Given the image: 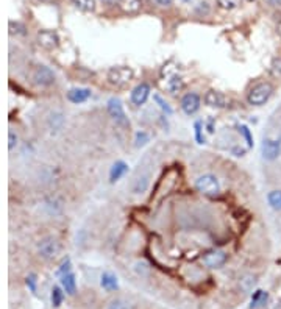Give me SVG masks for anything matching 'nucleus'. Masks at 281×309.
Here are the masks:
<instances>
[{
  "mask_svg": "<svg viewBox=\"0 0 281 309\" xmlns=\"http://www.w3.org/2000/svg\"><path fill=\"white\" fill-rule=\"evenodd\" d=\"M272 92H274L272 84H270L269 81H261V83L255 84V86L248 91L247 102H248V105H252V106H261L270 99Z\"/></svg>",
  "mask_w": 281,
  "mask_h": 309,
  "instance_id": "1",
  "label": "nucleus"
},
{
  "mask_svg": "<svg viewBox=\"0 0 281 309\" xmlns=\"http://www.w3.org/2000/svg\"><path fill=\"white\" fill-rule=\"evenodd\" d=\"M106 78H108V81H110V84H113V86L124 88L135 78V70L132 67H127V66L111 67L110 70H108Z\"/></svg>",
  "mask_w": 281,
  "mask_h": 309,
  "instance_id": "2",
  "label": "nucleus"
},
{
  "mask_svg": "<svg viewBox=\"0 0 281 309\" xmlns=\"http://www.w3.org/2000/svg\"><path fill=\"white\" fill-rule=\"evenodd\" d=\"M60 251H61V244L58 242L57 238L47 236L38 242V254L42 259H46V261L55 259L60 254Z\"/></svg>",
  "mask_w": 281,
  "mask_h": 309,
  "instance_id": "3",
  "label": "nucleus"
},
{
  "mask_svg": "<svg viewBox=\"0 0 281 309\" xmlns=\"http://www.w3.org/2000/svg\"><path fill=\"white\" fill-rule=\"evenodd\" d=\"M196 189L203 195L214 197V195H217L220 192V185H219V180L215 178L214 175L205 174V175H202L196 180Z\"/></svg>",
  "mask_w": 281,
  "mask_h": 309,
  "instance_id": "4",
  "label": "nucleus"
},
{
  "mask_svg": "<svg viewBox=\"0 0 281 309\" xmlns=\"http://www.w3.org/2000/svg\"><path fill=\"white\" fill-rule=\"evenodd\" d=\"M108 114L111 116V119L121 126H130V121L125 114V110H124V105L122 102L113 97L108 100Z\"/></svg>",
  "mask_w": 281,
  "mask_h": 309,
  "instance_id": "5",
  "label": "nucleus"
},
{
  "mask_svg": "<svg viewBox=\"0 0 281 309\" xmlns=\"http://www.w3.org/2000/svg\"><path fill=\"white\" fill-rule=\"evenodd\" d=\"M31 80H33V83L38 84V86L47 88V86H50V84L55 83V73H53V70L47 66H38L33 70Z\"/></svg>",
  "mask_w": 281,
  "mask_h": 309,
  "instance_id": "6",
  "label": "nucleus"
},
{
  "mask_svg": "<svg viewBox=\"0 0 281 309\" xmlns=\"http://www.w3.org/2000/svg\"><path fill=\"white\" fill-rule=\"evenodd\" d=\"M226 259H228V256L222 250H210L202 256V262L208 269H220L222 265H225Z\"/></svg>",
  "mask_w": 281,
  "mask_h": 309,
  "instance_id": "7",
  "label": "nucleus"
},
{
  "mask_svg": "<svg viewBox=\"0 0 281 309\" xmlns=\"http://www.w3.org/2000/svg\"><path fill=\"white\" fill-rule=\"evenodd\" d=\"M38 44L46 50H53L60 46V36L55 30H41L38 33Z\"/></svg>",
  "mask_w": 281,
  "mask_h": 309,
  "instance_id": "8",
  "label": "nucleus"
},
{
  "mask_svg": "<svg viewBox=\"0 0 281 309\" xmlns=\"http://www.w3.org/2000/svg\"><path fill=\"white\" fill-rule=\"evenodd\" d=\"M203 102L207 106H210V108H217V110H223L228 106L226 95L219 91H208L203 95Z\"/></svg>",
  "mask_w": 281,
  "mask_h": 309,
  "instance_id": "9",
  "label": "nucleus"
},
{
  "mask_svg": "<svg viewBox=\"0 0 281 309\" xmlns=\"http://www.w3.org/2000/svg\"><path fill=\"white\" fill-rule=\"evenodd\" d=\"M261 153H263V158L267 159V161H275L281 153L280 141L278 139H270V137L264 139V142L261 145Z\"/></svg>",
  "mask_w": 281,
  "mask_h": 309,
  "instance_id": "10",
  "label": "nucleus"
},
{
  "mask_svg": "<svg viewBox=\"0 0 281 309\" xmlns=\"http://www.w3.org/2000/svg\"><path fill=\"white\" fill-rule=\"evenodd\" d=\"M200 103L202 100L196 92H188L183 95V99H181V110L188 116H192L200 110Z\"/></svg>",
  "mask_w": 281,
  "mask_h": 309,
  "instance_id": "11",
  "label": "nucleus"
},
{
  "mask_svg": "<svg viewBox=\"0 0 281 309\" xmlns=\"http://www.w3.org/2000/svg\"><path fill=\"white\" fill-rule=\"evenodd\" d=\"M148 95H150V86L147 83H140L132 91V97H130V99H132L133 105L140 106V105H144L147 102Z\"/></svg>",
  "mask_w": 281,
  "mask_h": 309,
  "instance_id": "12",
  "label": "nucleus"
},
{
  "mask_svg": "<svg viewBox=\"0 0 281 309\" xmlns=\"http://www.w3.org/2000/svg\"><path fill=\"white\" fill-rule=\"evenodd\" d=\"M91 97V89L88 88H73L68 92V100L78 105V103H83Z\"/></svg>",
  "mask_w": 281,
  "mask_h": 309,
  "instance_id": "13",
  "label": "nucleus"
},
{
  "mask_svg": "<svg viewBox=\"0 0 281 309\" xmlns=\"http://www.w3.org/2000/svg\"><path fill=\"white\" fill-rule=\"evenodd\" d=\"M119 8L127 14H138L142 8V2L140 0H119Z\"/></svg>",
  "mask_w": 281,
  "mask_h": 309,
  "instance_id": "14",
  "label": "nucleus"
},
{
  "mask_svg": "<svg viewBox=\"0 0 281 309\" xmlns=\"http://www.w3.org/2000/svg\"><path fill=\"white\" fill-rule=\"evenodd\" d=\"M61 286L66 294H69V295L77 294V280H75V275L72 272L61 276Z\"/></svg>",
  "mask_w": 281,
  "mask_h": 309,
  "instance_id": "15",
  "label": "nucleus"
},
{
  "mask_svg": "<svg viewBox=\"0 0 281 309\" xmlns=\"http://www.w3.org/2000/svg\"><path fill=\"white\" fill-rule=\"evenodd\" d=\"M127 172H128V166L124 161L114 163L111 170H110V181H111V183H116V181L121 180Z\"/></svg>",
  "mask_w": 281,
  "mask_h": 309,
  "instance_id": "16",
  "label": "nucleus"
},
{
  "mask_svg": "<svg viewBox=\"0 0 281 309\" xmlns=\"http://www.w3.org/2000/svg\"><path fill=\"white\" fill-rule=\"evenodd\" d=\"M102 287L106 291H116L119 287V283H117V276L111 272H105L102 275V281H100Z\"/></svg>",
  "mask_w": 281,
  "mask_h": 309,
  "instance_id": "17",
  "label": "nucleus"
},
{
  "mask_svg": "<svg viewBox=\"0 0 281 309\" xmlns=\"http://www.w3.org/2000/svg\"><path fill=\"white\" fill-rule=\"evenodd\" d=\"M166 88L169 89V92L177 94V92H180V91L185 89V80H183L181 77H178V75H174V77L167 78Z\"/></svg>",
  "mask_w": 281,
  "mask_h": 309,
  "instance_id": "18",
  "label": "nucleus"
},
{
  "mask_svg": "<svg viewBox=\"0 0 281 309\" xmlns=\"http://www.w3.org/2000/svg\"><path fill=\"white\" fill-rule=\"evenodd\" d=\"M69 2L78 8L80 11L83 13H94L95 11V0H69Z\"/></svg>",
  "mask_w": 281,
  "mask_h": 309,
  "instance_id": "19",
  "label": "nucleus"
},
{
  "mask_svg": "<svg viewBox=\"0 0 281 309\" xmlns=\"http://www.w3.org/2000/svg\"><path fill=\"white\" fill-rule=\"evenodd\" d=\"M267 298H269V294L266 291H256L252 297V305L250 308L252 309H258V308H261L267 303Z\"/></svg>",
  "mask_w": 281,
  "mask_h": 309,
  "instance_id": "20",
  "label": "nucleus"
},
{
  "mask_svg": "<svg viewBox=\"0 0 281 309\" xmlns=\"http://www.w3.org/2000/svg\"><path fill=\"white\" fill-rule=\"evenodd\" d=\"M147 187H148V178L140 177V178H136L135 183L132 185V192L133 194H142L147 190Z\"/></svg>",
  "mask_w": 281,
  "mask_h": 309,
  "instance_id": "21",
  "label": "nucleus"
},
{
  "mask_svg": "<svg viewBox=\"0 0 281 309\" xmlns=\"http://www.w3.org/2000/svg\"><path fill=\"white\" fill-rule=\"evenodd\" d=\"M267 201L272 209L281 211V190H272V192H269Z\"/></svg>",
  "mask_w": 281,
  "mask_h": 309,
  "instance_id": "22",
  "label": "nucleus"
},
{
  "mask_svg": "<svg viewBox=\"0 0 281 309\" xmlns=\"http://www.w3.org/2000/svg\"><path fill=\"white\" fill-rule=\"evenodd\" d=\"M63 124H64V117H63L61 113H52L50 114V117H49V126L52 128V131L53 130H55V131L61 130Z\"/></svg>",
  "mask_w": 281,
  "mask_h": 309,
  "instance_id": "23",
  "label": "nucleus"
},
{
  "mask_svg": "<svg viewBox=\"0 0 281 309\" xmlns=\"http://www.w3.org/2000/svg\"><path fill=\"white\" fill-rule=\"evenodd\" d=\"M106 309H135V306L130 302L124 300V298H114V300L108 303Z\"/></svg>",
  "mask_w": 281,
  "mask_h": 309,
  "instance_id": "24",
  "label": "nucleus"
},
{
  "mask_svg": "<svg viewBox=\"0 0 281 309\" xmlns=\"http://www.w3.org/2000/svg\"><path fill=\"white\" fill-rule=\"evenodd\" d=\"M63 298H64V292L61 291L60 286H55L52 289V305L55 308H60L63 303Z\"/></svg>",
  "mask_w": 281,
  "mask_h": 309,
  "instance_id": "25",
  "label": "nucleus"
},
{
  "mask_svg": "<svg viewBox=\"0 0 281 309\" xmlns=\"http://www.w3.org/2000/svg\"><path fill=\"white\" fill-rule=\"evenodd\" d=\"M9 28V35H25V25L20 22H14V20H9L8 22Z\"/></svg>",
  "mask_w": 281,
  "mask_h": 309,
  "instance_id": "26",
  "label": "nucleus"
},
{
  "mask_svg": "<svg viewBox=\"0 0 281 309\" xmlns=\"http://www.w3.org/2000/svg\"><path fill=\"white\" fill-rule=\"evenodd\" d=\"M256 284V278L252 275H247L244 280H241V289L245 292H250L253 289V286Z\"/></svg>",
  "mask_w": 281,
  "mask_h": 309,
  "instance_id": "27",
  "label": "nucleus"
},
{
  "mask_svg": "<svg viewBox=\"0 0 281 309\" xmlns=\"http://www.w3.org/2000/svg\"><path fill=\"white\" fill-rule=\"evenodd\" d=\"M217 5L222 9H234L239 5V0H217Z\"/></svg>",
  "mask_w": 281,
  "mask_h": 309,
  "instance_id": "28",
  "label": "nucleus"
},
{
  "mask_svg": "<svg viewBox=\"0 0 281 309\" xmlns=\"http://www.w3.org/2000/svg\"><path fill=\"white\" fill-rule=\"evenodd\" d=\"M239 133L244 136V139L247 141V145H248V147H253V137H252V133H250V130H248L245 125H241V126H239Z\"/></svg>",
  "mask_w": 281,
  "mask_h": 309,
  "instance_id": "29",
  "label": "nucleus"
},
{
  "mask_svg": "<svg viewBox=\"0 0 281 309\" xmlns=\"http://www.w3.org/2000/svg\"><path fill=\"white\" fill-rule=\"evenodd\" d=\"M270 70H272V73L275 77H281V58H274L272 60V64H270Z\"/></svg>",
  "mask_w": 281,
  "mask_h": 309,
  "instance_id": "30",
  "label": "nucleus"
},
{
  "mask_svg": "<svg viewBox=\"0 0 281 309\" xmlns=\"http://www.w3.org/2000/svg\"><path fill=\"white\" fill-rule=\"evenodd\" d=\"M148 139H150V137H148V134L145 133V131H138L136 133V147H142V145H145L147 142H148Z\"/></svg>",
  "mask_w": 281,
  "mask_h": 309,
  "instance_id": "31",
  "label": "nucleus"
},
{
  "mask_svg": "<svg viewBox=\"0 0 281 309\" xmlns=\"http://www.w3.org/2000/svg\"><path fill=\"white\" fill-rule=\"evenodd\" d=\"M153 99H155V102L158 103V106L161 110H163L164 113H167V114H172V108L167 105V102H164L163 99H161V95H153Z\"/></svg>",
  "mask_w": 281,
  "mask_h": 309,
  "instance_id": "32",
  "label": "nucleus"
},
{
  "mask_svg": "<svg viewBox=\"0 0 281 309\" xmlns=\"http://www.w3.org/2000/svg\"><path fill=\"white\" fill-rule=\"evenodd\" d=\"M17 141H19L17 134L13 130H9L8 131V150H13V148L17 145Z\"/></svg>",
  "mask_w": 281,
  "mask_h": 309,
  "instance_id": "33",
  "label": "nucleus"
},
{
  "mask_svg": "<svg viewBox=\"0 0 281 309\" xmlns=\"http://www.w3.org/2000/svg\"><path fill=\"white\" fill-rule=\"evenodd\" d=\"M27 286L30 287V291L33 294L36 292V275L35 273H30L27 276Z\"/></svg>",
  "mask_w": 281,
  "mask_h": 309,
  "instance_id": "34",
  "label": "nucleus"
},
{
  "mask_svg": "<svg viewBox=\"0 0 281 309\" xmlns=\"http://www.w3.org/2000/svg\"><path fill=\"white\" fill-rule=\"evenodd\" d=\"M70 272V259L68 258L66 261H64L63 264H61V269L58 270V275H66V273H69Z\"/></svg>",
  "mask_w": 281,
  "mask_h": 309,
  "instance_id": "35",
  "label": "nucleus"
},
{
  "mask_svg": "<svg viewBox=\"0 0 281 309\" xmlns=\"http://www.w3.org/2000/svg\"><path fill=\"white\" fill-rule=\"evenodd\" d=\"M196 137H197L199 144H205V139L202 137V124L200 122L196 124Z\"/></svg>",
  "mask_w": 281,
  "mask_h": 309,
  "instance_id": "36",
  "label": "nucleus"
},
{
  "mask_svg": "<svg viewBox=\"0 0 281 309\" xmlns=\"http://www.w3.org/2000/svg\"><path fill=\"white\" fill-rule=\"evenodd\" d=\"M270 6H281V0H266Z\"/></svg>",
  "mask_w": 281,
  "mask_h": 309,
  "instance_id": "37",
  "label": "nucleus"
},
{
  "mask_svg": "<svg viewBox=\"0 0 281 309\" xmlns=\"http://www.w3.org/2000/svg\"><path fill=\"white\" fill-rule=\"evenodd\" d=\"M156 3L161 6H169L172 3V0H156Z\"/></svg>",
  "mask_w": 281,
  "mask_h": 309,
  "instance_id": "38",
  "label": "nucleus"
},
{
  "mask_svg": "<svg viewBox=\"0 0 281 309\" xmlns=\"http://www.w3.org/2000/svg\"><path fill=\"white\" fill-rule=\"evenodd\" d=\"M277 33H278V36L281 38V22L277 24Z\"/></svg>",
  "mask_w": 281,
  "mask_h": 309,
  "instance_id": "39",
  "label": "nucleus"
},
{
  "mask_svg": "<svg viewBox=\"0 0 281 309\" xmlns=\"http://www.w3.org/2000/svg\"><path fill=\"white\" fill-rule=\"evenodd\" d=\"M247 2H255V0H247Z\"/></svg>",
  "mask_w": 281,
  "mask_h": 309,
  "instance_id": "40",
  "label": "nucleus"
},
{
  "mask_svg": "<svg viewBox=\"0 0 281 309\" xmlns=\"http://www.w3.org/2000/svg\"><path fill=\"white\" fill-rule=\"evenodd\" d=\"M41 2H47V0H41Z\"/></svg>",
  "mask_w": 281,
  "mask_h": 309,
  "instance_id": "41",
  "label": "nucleus"
},
{
  "mask_svg": "<svg viewBox=\"0 0 281 309\" xmlns=\"http://www.w3.org/2000/svg\"><path fill=\"white\" fill-rule=\"evenodd\" d=\"M278 141H280V145H281V139H278Z\"/></svg>",
  "mask_w": 281,
  "mask_h": 309,
  "instance_id": "42",
  "label": "nucleus"
}]
</instances>
